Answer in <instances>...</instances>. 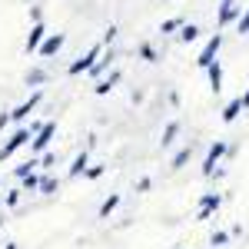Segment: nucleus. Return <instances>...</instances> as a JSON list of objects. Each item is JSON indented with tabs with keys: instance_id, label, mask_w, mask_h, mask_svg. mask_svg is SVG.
Returning a JSON list of instances; mask_svg holds the SVG:
<instances>
[{
	"instance_id": "nucleus-1",
	"label": "nucleus",
	"mask_w": 249,
	"mask_h": 249,
	"mask_svg": "<svg viewBox=\"0 0 249 249\" xmlns=\"http://www.w3.org/2000/svg\"><path fill=\"white\" fill-rule=\"evenodd\" d=\"M103 50H107V43H103V40H100V43H93V47H90V50H87L83 57H80V60H73V63L67 67V73H70V77H80V73H90V67H93L96 60L103 57Z\"/></svg>"
},
{
	"instance_id": "nucleus-2",
	"label": "nucleus",
	"mask_w": 249,
	"mask_h": 249,
	"mask_svg": "<svg viewBox=\"0 0 249 249\" xmlns=\"http://www.w3.org/2000/svg\"><path fill=\"white\" fill-rule=\"evenodd\" d=\"M30 140H34V130H30V126H20V130H14V136H10V140L0 146V163H3V160H10L17 150H23Z\"/></svg>"
},
{
	"instance_id": "nucleus-3",
	"label": "nucleus",
	"mask_w": 249,
	"mask_h": 249,
	"mask_svg": "<svg viewBox=\"0 0 249 249\" xmlns=\"http://www.w3.org/2000/svg\"><path fill=\"white\" fill-rule=\"evenodd\" d=\"M53 136H57V123H53V120H47V123H43V130L30 140V153H34V156L47 153V150H50V143H53Z\"/></svg>"
},
{
	"instance_id": "nucleus-4",
	"label": "nucleus",
	"mask_w": 249,
	"mask_h": 249,
	"mask_svg": "<svg viewBox=\"0 0 249 249\" xmlns=\"http://www.w3.org/2000/svg\"><path fill=\"white\" fill-rule=\"evenodd\" d=\"M226 153H230V146H226L223 140H216L210 150H206V160H203V166H199V170H203V176H213V173H216V163H219Z\"/></svg>"
},
{
	"instance_id": "nucleus-5",
	"label": "nucleus",
	"mask_w": 249,
	"mask_h": 249,
	"mask_svg": "<svg viewBox=\"0 0 249 249\" xmlns=\"http://www.w3.org/2000/svg\"><path fill=\"white\" fill-rule=\"evenodd\" d=\"M219 47H223V34H216V37H210V43L203 47V53L196 57V67H199V70H206L210 63H216V57H219Z\"/></svg>"
},
{
	"instance_id": "nucleus-6",
	"label": "nucleus",
	"mask_w": 249,
	"mask_h": 249,
	"mask_svg": "<svg viewBox=\"0 0 249 249\" xmlns=\"http://www.w3.org/2000/svg\"><path fill=\"white\" fill-rule=\"evenodd\" d=\"M43 40H47V27H43L40 20H34V27H30V34H27V43H23V50H27V53H37Z\"/></svg>"
},
{
	"instance_id": "nucleus-7",
	"label": "nucleus",
	"mask_w": 249,
	"mask_h": 249,
	"mask_svg": "<svg viewBox=\"0 0 249 249\" xmlns=\"http://www.w3.org/2000/svg\"><path fill=\"white\" fill-rule=\"evenodd\" d=\"M63 43H67V37H63V34H47V40H43V43H40V57H57L60 50H63Z\"/></svg>"
},
{
	"instance_id": "nucleus-8",
	"label": "nucleus",
	"mask_w": 249,
	"mask_h": 249,
	"mask_svg": "<svg viewBox=\"0 0 249 249\" xmlns=\"http://www.w3.org/2000/svg\"><path fill=\"white\" fill-rule=\"evenodd\" d=\"M40 100H43V93H40V90H37V93L30 96L27 103H20L17 110H10V116H14V123H23V120H27V116H30V113H34V110H37V107H40Z\"/></svg>"
},
{
	"instance_id": "nucleus-9",
	"label": "nucleus",
	"mask_w": 249,
	"mask_h": 249,
	"mask_svg": "<svg viewBox=\"0 0 249 249\" xmlns=\"http://www.w3.org/2000/svg\"><path fill=\"white\" fill-rule=\"evenodd\" d=\"M243 17V7L236 3V0H226L223 7H219V17H216V23L219 27H226V23H232V20H239Z\"/></svg>"
},
{
	"instance_id": "nucleus-10",
	"label": "nucleus",
	"mask_w": 249,
	"mask_h": 249,
	"mask_svg": "<svg viewBox=\"0 0 249 249\" xmlns=\"http://www.w3.org/2000/svg\"><path fill=\"white\" fill-rule=\"evenodd\" d=\"M120 77H123L120 70H110V77H100V80L93 83V93H96V96H107V93L116 87V83H120Z\"/></svg>"
},
{
	"instance_id": "nucleus-11",
	"label": "nucleus",
	"mask_w": 249,
	"mask_h": 249,
	"mask_svg": "<svg viewBox=\"0 0 249 249\" xmlns=\"http://www.w3.org/2000/svg\"><path fill=\"white\" fill-rule=\"evenodd\" d=\"M110 63H113V53H110V50H103V57H100V60L93 63V67H90V77L100 80L103 73H107V70H110Z\"/></svg>"
},
{
	"instance_id": "nucleus-12",
	"label": "nucleus",
	"mask_w": 249,
	"mask_h": 249,
	"mask_svg": "<svg viewBox=\"0 0 249 249\" xmlns=\"http://www.w3.org/2000/svg\"><path fill=\"white\" fill-rule=\"evenodd\" d=\"M206 73H210V90H213V93H219V90H223V67H219V60L206 67Z\"/></svg>"
},
{
	"instance_id": "nucleus-13",
	"label": "nucleus",
	"mask_w": 249,
	"mask_h": 249,
	"mask_svg": "<svg viewBox=\"0 0 249 249\" xmlns=\"http://www.w3.org/2000/svg\"><path fill=\"white\" fill-rule=\"evenodd\" d=\"M243 110H246V107H243V96L230 100V103H226V110H223V123H232V120L243 113Z\"/></svg>"
},
{
	"instance_id": "nucleus-14",
	"label": "nucleus",
	"mask_w": 249,
	"mask_h": 249,
	"mask_svg": "<svg viewBox=\"0 0 249 249\" xmlns=\"http://www.w3.org/2000/svg\"><path fill=\"white\" fill-rule=\"evenodd\" d=\"M179 136V120H170L166 126H163V136H160V146H170L173 140Z\"/></svg>"
},
{
	"instance_id": "nucleus-15",
	"label": "nucleus",
	"mask_w": 249,
	"mask_h": 249,
	"mask_svg": "<svg viewBox=\"0 0 249 249\" xmlns=\"http://www.w3.org/2000/svg\"><path fill=\"white\" fill-rule=\"evenodd\" d=\"M87 166H90V156H87V150H83V153L73 160V166H70V173H67V176H70V179H77V176H83V173H87Z\"/></svg>"
},
{
	"instance_id": "nucleus-16",
	"label": "nucleus",
	"mask_w": 249,
	"mask_h": 249,
	"mask_svg": "<svg viewBox=\"0 0 249 249\" xmlns=\"http://www.w3.org/2000/svg\"><path fill=\"white\" fill-rule=\"evenodd\" d=\"M219 206H223V196H219V193H203V196H199V210H219Z\"/></svg>"
},
{
	"instance_id": "nucleus-17",
	"label": "nucleus",
	"mask_w": 249,
	"mask_h": 249,
	"mask_svg": "<svg viewBox=\"0 0 249 249\" xmlns=\"http://www.w3.org/2000/svg\"><path fill=\"white\" fill-rule=\"evenodd\" d=\"M116 206H120V193H110V196L100 203V219H107V216H110Z\"/></svg>"
},
{
	"instance_id": "nucleus-18",
	"label": "nucleus",
	"mask_w": 249,
	"mask_h": 249,
	"mask_svg": "<svg viewBox=\"0 0 249 249\" xmlns=\"http://www.w3.org/2000/svg\"><path fill=\"white\" fill-rule=\"evenodd\" d=\"M190 156H193V143H190V146H183V150H179V153L173 156L170 170H183V166H186V163H190Z\"/></svg>"
},
{
	"instance_id": "nucleus-19",
	"label": "nucleus",
	"mask_w": 249,
	"mask_h": 249,
	"mask_svg": "<svg viewBox=\"0 0 249 249\" xmlns=\"http://www.w3.org/2000/svg\"><path fill=\"white\" fill-rule=\"evenodd\" d=\"M37 166H40V156H34V153H30V160H27V163H20L17 170H14V176H20V179H23L27 173H34Z\"/></svg>"
},
{
	"instance_id": "nucleus-20",
	"label": "nucleus",
	"mask_w": 249,
	"mask_h": 249,
	"mask_svg": "<svg viewBox=\"0 0 249 249\" xmlns=\"http://www.w3.org/2000/svg\"><path fill=\"white\" fill-rule=\"evenodd\" d=\"M40 183H43V176L27 173V176H23V193H40Z\"/></svg>"
},
{
	"instance_id": "nucleus-21",
	"label": "nucleus",
	"mask_w": 249,
	"mask_h": 249,
	"mask_svg": "<svg viewBox=\"0 0 249 249\" xmlns=\"http://www.w3.org/2000/svg\"><path fill=\"white\" fill-rule=\"evenodd\" d=\"M196 37H199V27H196V23H183V27H179V40H183V43H193Z\"/></svg>"
},
{
	"instance_id": "nucleus-22",
	"label": "nucleus",
	"mask_w": 249,
	"mask_h": 249,
	"mask_svg": "<svg viewBox=\"0 0 249 249\" xmlns=\"http://www.w3.org/2000/svg\"><path fill=\"white\" fill-rule=\"evenodd\" d=\"M23 83H27V87H40V83H47V73H43V70H27Z\"/></svg>"
},
{
	"instance_id": "nucleus-23",
	"label": "nucleus",
	"mask_w": 249,
	"mask_h": 249,
	"mask_svg": "<svg viewBox=\"0 0 249 249\" xmlns=\"http://www.w3.org/2000/svg\"><path fill=\"white\" fill-rule=\"evenodd\" d=\"M183 27V20L173 17V20H163V27H160V34H173V30H179Z\"/></svg>"
},
{
	"instance_id": "nucleus-24",
	"label": "nucleus",
	"mask_w": 249,
	"mask_h": 249,
	"mask_svg": "<svg viewBox=\"0 0 249 249\" xmlns=\"http://www.w3.org/2000/svg\"><path fill=\"white\" fill-rule=\"evenodd\" d=\"M40 193H47V196H50V193H57V179H53V176H43V183H40Z\"/></svg>"
},
{
	"instance_id": "nucleus-25",
	"label": "nucleus",
	"mask_w": 249,
	"mask_h": 249,
	"mask_svg": "<svg viewBox=\"0 0 249 249\" xmlns=\"http://www.w3.org/2000/svg\"><path fill=\"white\" fill-rule=\"evenodd\" d=\"M210 243H213V246H226V243H230V232H223V230H219V232H213V239H210Z\"/></svg>"
},
{
	"instance_id": "nucleus-26",
	"label": "nucleus",
	"mask_w": 249,
	"mask_h": 249,
	"mask_svg": "<svg viewBox=\"0 0 249 249\" xmlns=\"http://www.w3.org/2000/svg\"><path fill=\"white\" fill-rule=\"evenodd\" d=\"M103 173H107V166H87V173H83V176H87V179H100Z\"/></svg>"
},
{
	"instance_id": "nucleus-27",
	"label": "nucleus",
	"mask_w": 249,
	"mask_h": 249,
	"mask_svg": "<svg viewBox=\"0 0 249 249\" xmlns=\"http://www.w3.org/2000/svg\"><path fill=\"white\" fill-rule=\"evenodd\" d=\"M236 27H239V34H243V37L249 34V10H243V17L236 20Z\"/></svg>"
},
{
	"instance_id": "nucleus-28",
	"label": "nucleus",
	"mask_w": 249,
	"mask_h": 249,
	"mask_svg": "<svg viewBox=\"0 0 249 249\" xmlns=\"http://www.w3.org/2000/svg\"><path fill=\"white\" fill-rule=\"evenodd\" d=\"M140 53H143V60H150V63L156 60V50L150 47V43H143V47H140Z\"/></svg>"
},
{
	"instance_id": "nucleus-29",
	"label": "nucleus",
	"mask_w": 249,
	"mask_h": 249,
	"mask_svg": "<svg viewBox=\"0 0 249 249\" xmlns=\"http://www.w3.org/2000/svg\"><path fill=\"white\" fill-rule=\"evenodd\" d=\"M20 193H23V190H10V193H7V206H10V210L20 203Z\"/></svg>"
},
{
	"instance_id": "nucleus-30",
	"label": "nucleus",
	"mask_w": 249,
	"mask_h": 249,
	"mask_svg": "<svg viewBox=\"0 0 249 249\" xmlns=\"http://www.w3.org/2000/svg\"><path fill=\"white\" fill-rule=\"evenodd\" d=\"M53 163H57V156L50 153V150H47V153H40V166H53Z\"/></svg>"
},
{
	"instance_id": "nucleus-31",
	"label": "nucleus",
	"mask_w": 249,
	"mask_h": 249,
	"mask_svg": "<svg viewBox=\"0 0 249 249\" xmlns=\"http://www.w3.org/2000/svg\"><path fill=\"white\" fill-rule=\"evenodd\" d=\"M113 37H116V27H113V23H110V27H107V34H103V43L110 47V43H113Z\"/></svg>"
},
{
	"instance_id": "nucleus-32",
	"label": "nucleus",
	"mask_w": 249,
	"mask_h": 249,
	"mask_svg": "<svg viewBox=\"0 0 249 249\" xmlns=\"http://www.w3.org/2000/svg\"><path fill=\"white\" fill-rule=\"evenodd\" d=\"M10 123H14V116H10V113H0V130H3V126H10Z\"/></svg>"
},
{
	"instance_id": "nucleus-33",
	"label": "nucleus",
	"mask_w": 249,
	"mask_h": 249,
	"mask_svg": "<svg viewBox=\"0 0 249 249\" xmlns=\"http://www.w3.org/2000/svg\"><path fill=\"white\" fill-rule=\"evenodd\" d=\"M210 216H213V210H199L196 213V223H203V219H210Z\"/></svg>"
},
{
	"instance_id": "nucleus-34",
	"label": "nucleus",
	"mask_w": 249,
	"mask_h": 249,
	"mask_svg": "<svg viewBox=\"0 0 249 249\" xmlns=\"http://www.w3.org/2000/svg\"><path fill=\"white\" fill-rule=\"evenodd\" d=\"M243 107L249 110V83H246V93H243Z\"/></svg>"
},
{
	"instance_id": "nucleus-35",
	"label": "nucleus",
	"mask_w": 249,
	"mask_h": 249,
	"mask_svg": "<svg viewBox=\"0 0 249 249\" xmlns=\"http://www.w3.org/2000/svg\"><path fill=\"white\" fill-rule=\"evenodd\" d=\"M3 249H17V246H14V243H10V246H3Z\"/></svg>"
},
{
	"instance_id": "nucleus-36",
	"label": "nucleus",
	"mask_w": 249,
	"mask_h": 249,
	"mask_svg": "<svg viewBox=\"0 0 249 249\" xmlns=\"http://www.w3.org/2000/svg\"><path fill=\"white\" fill-rule=\"evenodd\" d=\"M223 3H226V0H223Z\"/></svg>"
}]
</instances>
